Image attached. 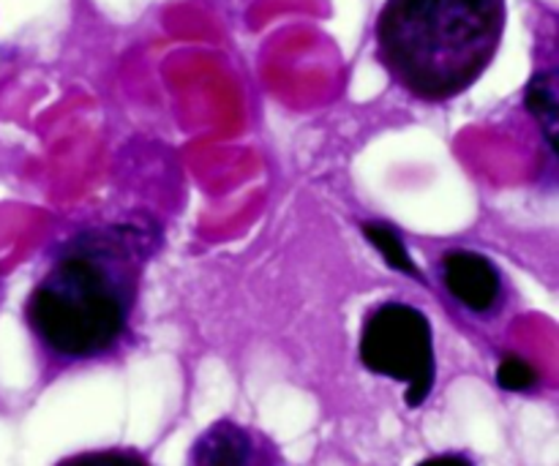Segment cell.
Wrapping results in <instances>:
<instances>
[{"label": "cell", "instance_id": "obj_1", "mask_svg": "<svg viewBox=\"0 0 559 466\" xmlns=\"http://www.w3.org/2000/svg\"><path fill=\"white\" fill-rule=\"evenodd\" d=\"M162 243V224L129 213L76 229L52 251L25 300V325L47 366L98 363L126 347L145 267Z\"/></svg>", "mask_w": 559, "mask_h": 466}, {"label": "cell", "instance_id": "obj_2", "mask_svg": "<svg viewBox=\"0 0 559 466\" xmlns=\"http://www.w3.org/2000/svg\"><path fill=\"white\" fill-rule=\"evenodd\" d=\"M506 22V0H385L374 22L377 60L407 96L451 101L495 63Z\"/></svg>", "mask_w": 559, "mask_h": 466}, {"label": "cell", "instance_id": "obj_3", "mask_svg": "<svg viewBox=\"0 0 559 466\" xmlns=\"http://www.w3.org/2000/svg\"><path fill=\"white\" fill-rule=\"evenodd\" d=\"M358 358L366 371L404 385V407L418 409L437 385L431 322L418 306L385 300L360 322Z\"/></svg>", "mask_w": 559, "mask_h": 466}, {"label": "cell", "instance_id": "obj_4", "mask_svg": "<svg viewBox=\"0 0 559 466\" xmlns=\"http://www.w3.org/2000/svg\"><path fill=\"white\" fill-rule=\"evenodd\" d=\"M437 276L453 303L475 316H491L506 300V276L480 251L448 249L437 262Z\"/></svg>", "mask_w": 559, "mask_h": 466}, {"label": "cell", "instance_id": "obj_5", "mask_svg": "<svg viewBox=\"0 0 559 466\" xmlns=\"http://www.w3.org/2000/svg\"><path fill=\"white\" fill-rule=\"evenodd\" d=\"M186 466H289L282 447L265 431L222 418L207 426L189 447Z\"/></svg>", "mask_w": 559, "mask_h": 466}, {"label": "cell", "instance_id": "obj_6", "mask_svg": "<svg viewBox=\"0 0 559 466\" xmlns=\"http://www.w3.org/2000/svg\"><path fill=\"white\" fill-rule=\"evenodd\" d=\"M524 109L559 162V65L538 69L524 85Z\"/></svg>", "mask_w": 559, "mask_h": 466}, {"label": "cell", "instance_id": "obj_7", "mask_svg": "<svg viewBox=\"0 0 559 466\" xmlns=\"http://www.w3.org/2000/svg\"><path fill=\"white\" fill-rule=\"evenodd\" d=\"M360 232H364V238L380 251V256L393 267V271L404 273V276L415 278V282H424V273H420L418 262L409 256V249L404 246V238L399 235L396 227H391L388 222H364L360 224Z\"/></svg>", "mask_w": 559, "mask_h": 466}, {"label": "cell", "instance_id": "obj_8", "mask_svg": "<svg viewBox=\"0 0 559 466\" xmlns=\"http://www.w3.org/2000/svg\"><path fill=\"white\" fill-rule=\"evenodd\" d=\"M55 466H153L151 458L136 447H96V451H82L74 456L60 458Z\"/></svg>", "mask_w": 559, "mask_h": 466}, {"label": "cell", "instance_id": "obj_9", "mask_svg": "<svg viewBox=\"0 0 559 466\" xmlns=\"http://www.w3.org/2000/svg\"><path fill=\"white\" fill-rule=\"evenodd\" d=\"M497 385L508 393H527L538 385V371L519 355H508L497 366Z\"/></svg>", "mask_w": 559, "mask_h": 466}, {"label": "cell", "instance_id": "obj_10", "mask_svg": "<svg viewBox=\"0 0 559 466\" xmlns=\"http://www.w3.org/2000/svg\"><path fill=\"white\" fill-rule=\"evenodd\" d=\"M415 466H475V462L467 456V453L448 451V453H437V456L424 458V462Z\"/></svg>", "mask_w": 559, "mask_h": 466}]
</instances>
